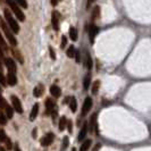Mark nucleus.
Here are the masks:
<instances>
[{"label":"nucleus","mask_w":151,"mask_h":151,"mask_svg":"<svg viewBox=\"0 0 151 151\" xmlns=\"http://www.w3.org/2000/svg\"><path fill=\"white\" fill-rule=\"evenodd\" d=\"M4 15H5V21L7 23V25L10 27V30L14 32V34L19 33V25L17 23V21L13 16V13L9 9H4Z\"/></svg>","instance_id":"nucleus-1"},{"label":"nucleus","mask_w":151,"mask_h":151,"mask_svg":"<svg viewBox=\"0 0 151 151\" xmlns=\"http://www.w3.org/2000/svg\"><path fill=\"white\" fill-rule=\"evenodd\" d=\"M0 26H1V28H2L5 35H6L7 40H8L9 43L11 44V47H16L17 40H16V38H15V35H14V32H13V31L10 30V27L7 25L6 21L4 22V18H2V17H0Z\"/></svg>","instance_id":"nucleus-2"},{"label":"nucleus","mask_w":151,"mask_h":151,"mask_svg":"<svg viewBox=\"0 0 151 151\" xmlns=\"http://www.w3.org/2000/svg\"><path fill=\"white\" fill-rule=\"evenodd\" d=\"M6 1V4L9 6V8L10 10L14 13V15L18 18V21H21V22H24L25 21V15H24V13L22 11V9L19 8V6H18V4H17L15 0H5Z\"/></svg>","instance_id":"nucleus-3"},{"label":"nucleus","mask_w":151,"mask_h":151,"mask_svg":"<svg viewBox=\"0 0 151 151\" xmlns=\"http://www.w3.org/2000/svg\"><path fill=\"white\" fill-rule=\"evenodd\" d=\"M10 100H11V106H13V108L14 110L18 113V114H23V107H22V103H21V101L19 99L17 98L16 95H11L10 97Z\"/></svg>","instance_id":"nucleus-4"},{"label":"nucleus","mask_w":151,"mask_h":151,"mask_svg":"<svg viewBox=\"0 0 151 151\" xmlns=\"http://www.w3.org/2000/svg\"><path fill=\"white\" fill-rule=\"evenodd\" d=\"M5 65H6V67L8 69V73H14V74H16L17 67H16V63L14 61V59L10 58V57H6Z\"/></svg>","instance_id":"nucleus-5"},{"label":"nucleus","mask_w":151,"mask_h":151,"mask_svg":"<svg viewBox=\"0 0 151 151\" xmlns=\"http://www.w3.org/2000/svg\"><path fill=\"white\" fill-rule=\"evenodd\" d=\"M51 24L55 31H59V14L57 10H53L51 13Z\"/></svg>","instance_id":"nucleus-6"},{"label":"nucleus","mask_w":151,"mask_h":151,"mask_svg":"<svg viewBox=\"0 0 151 151\" xmlns=\"http://www.w3.org/2000/svg\"><path fill=\"white\" fill-rule=\"evenodd\" d=\"M91 108H92V99L90 97H88V98H85L83 107H82V116H85L91 110Z\"/></svg>","instance_id":"nucleus-7"},{"label":"nucleus","mask_w":151,"mask_h":151,"mask_svg":"<svg viewBox=\"0 0 151 151\" xmlns=\"http://www.w3.org/2000/svg\"><path fill=\"white\" fill-rule=\"evenodd\" d=\"M53 139H55L53 133H48V134L44 135L41 139V145L42 147H48V145H50L51 143L53 142Z\"/></svg>","instance_id":"nucleus-8"},{"label":"nucleus","mask_w":151,"mask_h":151,"mask_svg":"<svg viewBox=\"0 0 151 151\" xmlns=\"http://www.w3.org/2000/svg\"><path fill=\"white\" fill-rule=\"evenodd\" d=\"M98 32H99V27L95 25H90V27H89V35H90V43L91 44H93L94 43V38H95V35L98 34Z\"/></svg>","instance_id":"nucleus-9"},{"label":"nucleus","mask_w":151,"mask_h":151,"mask_svg":"<svg viewBox=\"0 0 151 151\" xmlns=\"http://www.w3.org/2000/svg\"><path fill=\"white\" fill-rule=\"evenodd\" d=\"M88 128H89V125H88V123L85 122L82 126V128H81V131H80V134L77 136V140H78V142H81V141H83L84 139H85V136L88 134Z\"/></svg>","instance_id":"nucleus-10"},{"label":"nucleus","mask_w":151,"mask_h":151,"mask_svg":"<svg viewBox=\"0 0 151 151\" xmlns=\"http://www.w3.org/2000/svg\"><path fill=\"white\" fill-rule=\"evenodd\" d=\"M90 131L91 133L95 131V134L98 135V125H97V114H93L91 119H90Z\"/></svg>","instance_id":"nucleus-11"},{"label":"nucleus","mask_w":151,"mask_h":151,"mask_svg":"<svg viewBox=\"0 0 151 151\" xmlns=\"http://www.w3.org/2000/svg\"><path fill=\"white\" fill-rule=\"evenodd\" d=\"M11 53H13V57L16 58L21 64H24V58H23L22 53L19 52V50L17 49L16 47H11Z\"/></svg>","instance_id":"nucleus-12"},{"label":"nucleus","mask_w":151,"mask_h":151,"mask_svg":"<svg viewBox=\"0 0 151 151\" xmlns=\"http://www.w3.org/2000/svg\"><path fill=\"white\" fill-rule=\"evenodd\" d=\"M6 77H7V84H8V85H10V86L16 85V83H17L16 74H14V73H8Z\"/></svg>","instance_id":"nucleus-13"},{"label":"nucleus","mask_w":151,"mask_h":151,"mask_svg":"<svg viewBox=\"0 0 151 151\" xmlns=\"http://www.w3.org/2000/svg\"><path fill=\"white\" fill-rule=\"evenodd\" d=\"M50 93L52 97H55V98H59L60 95H61V90H60V88L57 86V85H52L50 88Z\"/></svg>","instance_id":"nucleus-14"},{"label":"nucleus","mask_w":151,"mask_h":151,"mask_svg":"<svg viewBox=\"0 0 151 151\" xmlns=\"http://www.w3.org/2000/svg\"><path fill=\"white\" fill-rule=\"evenodd\" d=\"M84 65H85V67L88 68L89 71L92 68L93 61H92V58H91V56H90V53H89V52H85V60H84Z\"/></svg>","instance_id":"nucleus-15"},{"label":"nucleus","mask_w":151,"mask_h":151,"mask_svg":"<svg viewBox=\"0 0 151 151\" xmlns=\"http://www.w3.org/2000/svg\"><path fill=\"white\" fill-rule=\"evenodd\" d=\"M38 113H39V103H34L33 108L31 110V114H30V120H31V122L36 118Z\"/></svg>","instance_id":"nucleus-16"},{"label":"nucleus","mask_w":151,"mask_h":151,"mask_svg":"<svg viewBox=\"0 0 151 151\" xmlns=\"http://www.w3.org/2000/svg\"><path fill=\"white\" fill-rule=\"evenodd\" d=\"M43 91H44V88H43L42 84L35 86V88H34V91H33L34 97H35V98H40L42 94H43Z\"/></svg>","instance_id":"nucleus-17"},{"label":"nucleus","mask_w":151,"mask_h":151,"mask_svg":"<svg viewBox=\"0 0 151 151\" xmlns=\"http://www.w3.org/2000/svg\"><path fill=\"white\" fill-rule=\"evenodd\" d=\"M90 83H91V74H86L83 80V89L85 91L90 88Z\"/></svg>","instance_id":"nucleus-18"},{"label":"nucleus","mask_w":151,"mask_h":151,"mask_svg":"<svg viewBox=\"0 0 151 151\" xmlns=\"http://www.w3.org/2000/svg\"><path fill=\"white\" fill-rule=\"evenodd\" d=\"M46 108H47V111L52 113V110L55 108V102L52 101V99H50V98L46 99Z\"/></svg>","instance_id":"nucleus-19"},{"label":"nucleus","mask_w":151,"mask_h":151,"mask_svg":"<svg viewBox=\"0 0 151 151\" xmlns=\"http://www.w3.org/2000/svg\"><path fill=\"white\" fill-rule=\"evenodd\" d=\"M77 36H78L77 30H76L74 26H72V27L69 28V38H71V40H72V41H76V40H77Z\"/></svg>","instance_id":"nucleus-20"},{"label":"nucleus","mask_w":151,"mask_h":151,"mask_svg":"<svg viewBox=\"0 0 151 151\" xmlns=\"http://www.w3.org/2000/svg\"><path fill=\"white\" fill-rule=\"evenodd\" d=\"M66 126H67V119H66L65 116H63V117H60V119H59V125H58L59 131H64Z\"/></svg>","instance_id":"nucleus-21"},{"label":"nucleus","mask_w":151,"mask_h":151,"mask_svg":"<svg viewBox=\"0 0 151 151\" xmlns=\"http://www.w3.org/2000/svg\"><path fill=\"white\" fill-rule=\"evenodd\" d=\"M69 108L73 113H75L77 109V101L74 97H71V100H69Z\"/></svg>","instance_id":"nucleus-22"},{"label":"nucleus","mask_w":151,"mask_h":151,"mask_svg":"<svg viewBox=\"0 0 151 151\" xmlns=\"http://www.w3.org/2000/svg\"><path fill=\"white\" fill-rule=\"evenodd\" d=\"M75 53H76V49L74 46H69L68 47L67 51H66V55H67V57L69 58H74L75 57Z\"/></svg>","instance_id":"nucleus-23"},{"label":"nucleus","mask_w":151,"mask_h":151,"mask_svg":"<svg viewBox=\"0 0 151 151\" xmlns=\"http://www.w3.org/2000/svg\"><path fill=\"white\" fill-rule=\"evenodd\" d=\"M0 47H1V49L4 51H8V44H7V42L6 40L4 39V36H2V34L0 32Z\"/></svg>","instance_id":"nucleus-24"},{"label":"nucleus","mask_w":151,"mask_h":151,"mask_svg":"<svg viewBox=\"0 0 151 151\" xmlns=\"http://www.w3.org/2000/svg\"><path fill=\"white\" fill-rule=\"evenodd\" d=\"M5 110H6V116H7V118H13V116H14V108H13V106H9L8 103H7Z\"/></svg>","instance_id":"nucleus-25"},{"label":"nucleus","mask_w":151,"mask_h":151,"mask_svg":"<svg viewBox=\"0 0 151 151\" xmlns=\"http://www.w3.org/2000/svg\"><path fill=\"white\" fill-rule=\"evenodd\" d=\"M91 143H92L91 140H85V141L82 143L80 151H88L89 150V148H90V145H91Z\"/></svg>","instance_id":"nucleus-26"},{"label":"nucleus","mask_w":151,"mask_h":151,"mask_svg":"<svg viewBox=\"0 0 151 151\" xmlns=\"http://www.w3.org/2000/svg\"><path fill=\"white\" fill-rule=\"evenodd\" d=\"M99 16H100V7L99 6H95L93 8V11H92V21H94L95 18H98Z\"/></svg>","instance_id":"nucleus-27"},{"label":"nucleus","mask_w":151,"mask_h":151,"mask_svg":"<svg viewBox=\"0 0 151 151\" xmlns=\"http://www.w3.org/2000/svg\"><path fill=\"white\" fill-rule=\"evenodd\" d=\"M99 88H100V81H95L92 85V93L93 94H97V93H98Z\"/></svg>","instance_id":"nucleus-28"},{"label":"nucleus","mask_w":151,"mask_h":151,"mask_svg":"<svg viewBox=\"0 0 151 151\" xmlns=\"http://www.w3.org/2000/svg\"><path fill=\"white\" fill-rule=\"evenodd\" d=\"M68 144H69V139H68V136H64V139H63V145H61V151L66 150Z\"/></svg>","instance_id":"nucleus-29"},{"label":"nucleus","mask_w":151,"mask_h":151,"mask_svg":"<svg viewBox=\"0 0 151 151\" xmlns=\"http://www.w3.org/2000/svg\"><path fill=\"white\" fill-rule=\"evenodd\" d=\"M6 124H7V116L2 111H0V125H6Z\"/></svg>","instance_id":"nucleus-30"},{"label":"nucleus","mask_w":151,"mask_h":151,"mask_svg":"<svg viewBox=\"0 0 151 151\" xmlns=\"http://www.w3.org/2000/svg\"><path fill=\"white\" fill-rule=\"evenodd\" d=\"M0 84L4 85V88L7 86V77L1 73V71H0Z\"/></svg>","instance_id":"nucleus-31"},{"label":"nucleus","mask_w":151,"mask_h":151,"mask_svg":"<svg viewBox=\"0 0 151 151\" xmlns=\"http://www.w3.org/2000/svg\"><path fill=\"white\" fill-rule=\"evenodd\" d=\"M6 106H7V101L1 97V86H0V109L1 108H6Z\"/></svg>","instance_id":"nucleus-32"},{"label":"nucleus","mask_w":151,"mask_h":151,"mask_svg":"<svg viewBox=\"0 0 151 151\" xmlns=\"http://www.w3.org/2000/svg\"><path fill=\"white\" fill-rule=\"evenodd\" d=\"M7 139H8V137H7V135H6V132H5L4 130H0V141H1V142H6Z\"/></svg>","instance_id":"nucleus-33"},{"label":"nucleus","mask_w":151,"mask_h":151,"mask_svg":"<svg viewBox=\"0 0 151 151\" xmlns=\"http://www.w3.org/2000/svg\"><path fill=\"white\" fill-rule=\"evenodd\" d=\"M66 44H67V36H66V35H63V36H61V44H60V48H61V49H65Z\"/></svg>","instance_id":"nucleus-34"},{"label":"nucleus","mask_w":151,"mask_h":151,"mask_svg":"<svg viewBox=\"0 0 151 151\" xmlns=\"http://www.w3.org/2000/svg\"><path fill=\"white\" fill-rule=\"evenodd\" d=\"M18 6H21L22 8H27V1L26 0H15Z\"/></svg>","instance_id":"nucleus-35"},{"label":"nucleus","mask_w":151,"mask_h":151,"mask_svg":"<svg viewBox=\"0 0 151 151\" xmlns=\"http://www.w3.org/2000/svg\"><path fill=\"white\" fill-rule=\"evenodd\" d=\"M5 60H6V57H4V50L0 47V68L2 66V64L5 63Z\"/></svg>","instance_id":"nucleus-36"},{"label":"nucleus","mask_w":151,"mask_h":151,"mask_svg":"<svg viewBox=\"0 0 151 151\" xmlns=\"http://www.w3.org/2000/svg\"><path fill=\"white\" fill-rule=\"evenodd\" d=\"M49 52H50V56H51V59H56V55H55V51L52 49V47H49Z\"/></svg>","instance_id":"nucleus-37"},{"label":"nucleus","mask_w":151,"mask_h":151,"mask_svg":"<svg viewBox=\"0 0 151 151\" xmlns=\"http://www.w3.org/2000/svg\"><path fill=\"white\" fill-rule=\"evenodd\" d=\"M5 143H6V147H7V149H8V150L13 149V145H11V142H10V140H9V139H7Z\"/></svg>","instance_id":"nucleus-38"},{"label":"nucleus","mask_w":151,"mask_h":151,"mask_svg":"<svg viewBox=\"0 0 151 151\" xmlns=\"http://www.w3.org/2000/svg\"><path fill=\"white\" fill-rule=\"evenodd\" d=\"M75 60H76V63H80V61H81V56H80V51H78V50H76Z\"/></svg>","instance_id":"nucleus-39"},{"label":"nucleus","mask_w":151,"mask_h":151,"mask_svg":"<svg viewBox=\"0 0 151 151\" xmlns=\"http://www.w3.org/2000/svg\"><path fill=\"white\" fill-rule=\"evenodd\" d=\"M67 126H68L69 133H72V120H67Z\"/></svg>","instance_id":"nucleus-40"},{"label":"nucleus","mask_w":151,"mask_h":151,"mask_svg":"<svg viewBox=\"0 0 151 151\" xmlns=\"http://www.w3.org/2000/svg\"><path fill=\"white\" fill-rule=\"evenodd\" d=\"M100 148H101V144H100V143H98V144H97V145L93 148V151H99V149H100Z\"/></svg>","instance_id":"nucleus-41"},{"label":"nucleus","mask_w":151,"mask_h":151,"mask_svg":"<svg viewBox=\"0 0 151 151\" xmlns=\"http://www.w3.org/2000/svg\"><path fill=\"white\" fill-rule=\"evenodd\" d=\"M50 1H51V5H52L53 7L58 5V0H50Z\"/></svg>","instance_id":"nucleus-42"},{"label":"nucleus","mask_w":151,"mask_h":151,"mask_svg":"<svg viewBox=\"0 0 151 151\" xmlns=\"http://www.w3.org/2000/svg\"><path fill=\"white\" fill-rule=\"evenodd\" d=\"M36 132H38V130H36V128H33V132H32V135H33L34 139H36Z\"/></svg>","instance_id":"nucleus-43"},{"label":"nucleus","mask_w":151,"mask_h":151,"mask_svg":"<svg viewBox=\"0 0 151 151\" xmlns=\"http://www.w3.org/2000/svg\"><path fill=\"white\" fill-rule=\"evenodd\" d=\"M95 0H88V7H90V5L92 4V2H94Z\"/></svg>","instance_id":"nucleus-44"},{"label":"nucleus","mask_w":151,"mask_h":151,"mask_svg":"<svg viewBox=\"0 0 151 151\" xmlns=\"http://www.w3.org/2000/svg\"><path fill=\"white\" fill-rule=\"evenodd\" d=\"M15 151H21V149H19V148H18V147H15Z\"/></svg>","instance_id":"nucleus-45"},{"label":"nucleus","mask_w":151,"mask_h":151,"mask_svg":"<svg viewBox=\"0 0 151 151\" xmlns=\"http://www.w3.org/2000/svg\"><path fill=\"white\" fill-rule=\"evenodd\" d=\"M4 4V0H0V5H2Z\"/></svg>","instance_id":"nucleus-46"},{"label":"nucleus","mask_w":151,"mask_h":151,"mask_svg":"<svg viewBox=\"0 0 151 151\" xmlns=\"http://www.w3.org/2000/svg\"><path fill=\"white\" fill-rule=\"evenodd\" d=\"M0 151H6V149H4V148H1V149H0Z\"/></svg>","instance_id":"nucleus-47"},{"label":"nucleus","mask_w":151,"mask_h":151,"mask_svg":"<svg viewBox=\"0 0 151 151\" xmlns=\"http://www.w3.org/2000/svg\"><path fill=\"white\" fill-rule=\"evenodd\" d=\"M72 151H76V148H73V149H72Z\"/></svg>","instance_id":"nucleus-48"}]
</instances>
